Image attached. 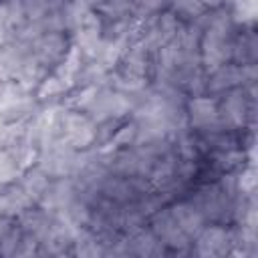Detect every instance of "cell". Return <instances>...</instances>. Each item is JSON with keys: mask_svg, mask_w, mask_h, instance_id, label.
<instances>
[{"mask_svg": "<svg viewBox=\"0 0 258 258\" xmlns=\"http://www.w3.org/2000/svg\"><path fill=\"white\" fill-rule=\"evenodd\" d=\"M20 173H22V169L16 163L14 155L8 149H0V187L8 185L12 181H18Z\"/></svg>", "mask_w": 258, "mask_h": 258, "instance_id": "21", "label": "cell"}, {"mask_svg": "<svg viewBox=\"0 0 258 258\" xmlns=\"http://www.w3.org/2000/svg\"><path fill=\"white\" fill-rule=\"evenodd\" d=\"M71 83H67L62 77H58L56 73H48L40 85L36 87V101L38 103H58L60 97H64L71 91Z\"/></svg>", "mask_w": 258, "mask_h": 258, "instance_id": "16", "label": "cell"}, {"mask_svg": "<svg viewBox=\"0 0 258 258\" xmlns=\"http://www.w3.org/2000/svg\"><path fill=\"white\" fill-rule=\"evenodd\" d=\"M133 107H135V101L129 95L119 93L111 87H99L97 97L93 99V103L89 105V109L85 113L93 123H99L105 119H121L123 121L127 115H131Z\"/></svg>", "mask_w": 258, "mask_h": 258, "instance_id": "3", "label": "cell"}, {"mask_svg": "<svg viewBox=\"0 0 258 258\" xmlns=\"http://www.w3.org/2000/svg\"><path fill=\"white\" fill-rule=\"evenodd\" d=\"M246 69L244 64H236V62H226L220 69H216L214 73L208 75L206 81V95L212 97H220L224 93H228L230 89L236 87H246Z\"/></svg>", "mask_w": 258, "mask_h": 258, "instance_id": "7", "label": "cell"}, {"mask_svg": "<svg viewBox=\"0 0 258 258\" xmlns=\"http://www.w3.org/2000/svg\"><path fill=\"white\" fill-rule=\"evenodd\" d=\"M167 6L181 20H194L196 16H200L206 10L200 0H167Z\"/></svg>", "mask_w": 258, "mask_h": 258, "instance_id": "22", "label": "cell"}, {"mask_svg": "<svg viewBox=\"0 0 258 258\" xmlns=\"http://www.w3.org/2000/svg\"><path fill=\"white\" fill-rule=\"evenodd\" d=\"M8 147V135H6V121H0V149Z\"/></svg>", "mask_w": 258, "mask_h": 258, "instance_id": "28", "label": "cell"}, {"mask_svg": "<svg viewBox=\"0 0 258 258\" xmlns=\"http://www.w3.org/2000/svg\"><path fill=\"white\" fill-rule=\"evenodd\" d=\"M75 198H77V189H75L73 177H54V179H50L46 191H44L42 198L36 202V206H40V208L46 210V212L58 214V212H62Z\"/></svg>", "mask_w": 258, "mask_h": 258, "instance_id": "8", "label": "cell"}, {"mask_svg": "<svg viewBox=\"0 0 258 258\" xmlns=\"http://www.w3.org/2000/svg\"><path fill=\"white\" fill-rule=\"evenodd\" d=\"M12 38V30L8 26V20H6V10H4V2H0V46L4 42H8Z\"/></svg>", "mask_w": 258, "mask_h": 258, "instance_id": "27", "label": "cell"}, {"mask_svg": "<svg viewBox=\"0 0 258 258\" xmlns=\"http://www.w3.org/2000/svg\"><path fill=\"white\" fill-rule=\"evenodd\" d=\"M127 236V244H129V254L131 256H141V258H149V256H163L167 254V248L163 246V242L151 232V228H139L133 234H125Z\"/></svg>", "mask_w": 258, "mask_h": 258, "instance_id": "11", "label": "cell"}, {"mask_svg": "<svg viewBox=\"0 0 258 258\" xmlns=\"http://www.w3.org/2000/svg\"><path fill=\"white\" fill-rule=\"evenodd\" d=\"M73 256H81V258H97V256H105V244L103 240L91 232L89 228H81L73 240V248H71Z\"/></svg>", "mask_w": 258, "mask_h": 258, "instance_id": "15", "label": "cell"}, {"mask_svg": "<svg viewBox=\"0 0 258 258\" xmlns=\"http://www.w3.org/2000/svg\"><path fill=\"white\" fill-rule=\"evenodd\" d=\"M69 46H71V38L64 32H44L40 38L32 42V54L40 64L52 71L62 60Z\"/></svg>", "mask_w": 258, "mask_h": 258, "instance_id": "6", "label": "cell"}, {"mask_svg": "<svg viewBox=\"0 0 258 258\" xmlns=\"http://www.w3.org/2000/svg\"><path fill=\"white\" fill-rule=\"evenodd\" d=\"M85 62H87V58H85V54L81 52V48L71 42L67 54H64L62 60L52 69V73H56L58 77H62L67 83H71V85L75 87V79H77V75H79V71L83 69Z\"/></svg>", "mask_w": 258, "mask_h": 258, "instance_id": "17", "label": "cell"}, {"mask_svg": "<svg viewBox=\"0 0 258 258\" xmlns=\"http://www.w3.org/2000/svg\"><path fill=\"white\" fill-rule=\"evenodd\" d=\"M30 206H34V202L28 198V194L20 187L18 181L0 187V216H8L16 220Z\"/></svg>", "mask_w": 258, "mask_h": 258, "instance_id": "12", "label": "cell"}, {"mask_svg": "<svg viewBox=\"0 0 258 258\" xmlns=\"http://www.w3.org/2000/svg\"><path fill=\"white\" fill-rule=\"evenodd\" d=\"M50 179H52V177H50L44 169H40L38 165H30L28 169H24V171L20 173L18 183H20V187L28 194V198L36 204V202L42 198V194L46 191Z\"/></svg>", "mask_w": 258, "mask_h": 258, "instance_id": "14", "label": "cell"}, {"mask_svg": "<svg viewBox=\"0 0 258 258\" xmlns=\"http://www.w3.org/2000/svg\"><path fill=\"white\" fill-rule=\"evenodd\" d=\"M81 2H85V4L89 6V8H97V6H99V4L103 2V0H81Z\"/></svg>", "mask_w": 258, "mask_h": 258, "instance_id": "29", "label": "cell"}, {"mask_svg": "<svg viewBox=\"0 0 258 258\" xmlns=\"http://www.w3.org/2000/svg\"><path fill=\"white\" fill-rule=\"evenodd\" d=\"M135 135H137V125L133 119L125 121V123H119L117 129L113 131L109 143L101 145L99 149L101 151H115V149H123V147H129L135 143Z\"/></svg>", "mask_w": 258, "mask_h": 258, "instance_id": "18", "label": "cell"}, {"mask_svg": "<svg viewBox=\"0 0 258 258\" xmlns=\"http://www.w3.org/2000/svg\"><path fill=\"white\" fill-rule=\"evenodd\" d=\"M56 4H58V0H22L28 20H42Z\"/></svg>", "mask_w": 258, "mask_h": 258, "instance_id": "25", "label": "cell"}, {"mask_svg": "<svg viewBox=\"0 0 258 258\" xmlns=\"http://www.w3.org/2000/svg\"><path fill=\"white\" fill-rule=\"evenodd\" d=\"M95 10L101 14L103 22L127 18L133 16V0H103Z\"/></svg>", "mask_w": 258, "mask_h": 258, "instance_id": "19", "label": "cell"}, {"mask_svg": "<svg viewBox=\"0 0 258 258\" xmlns=\"http://www.w3.org/2000/svg\"><path fill=\"white\" fill-rule=\"evenodd\" d=\"M22 228L14 222V226L0 236V256H16L20 240H22Z\"/></svg>", "mask_w": 258, "mask_h": 258, "instance_id": "23", "label": "cell"}, {"mask_svg": "<svg viewBox=\"0 0 258 258\" xmlns=\"http://www.w3.org/2000/svg\"><path fill=\"white\" fill-rule=\"evenodd\" d=\"M117 71L127 73V75H133V77H147V79H149V71H151V52H149L139 40L129 42V44L125 46L121 58H119Z\"/></svg>", "mask_w": 258, "mask_h": 258, "instance_id": "9", "label": "cell"}, {"mask_svg": "<svg viewBox=\"0 0 258 258\" xmlns=\"http://www.w3.org/2000/svg\"><path fill=\"white\" fill-rule=\"evenodd\" d=\"M167 208H169V212H171L175 224L179 226V230L185 232L191 240H194V238L200 234V230L208 224V222L204 220V216L191 206V202H189L187 198L175 200V202L167 204Z\"/></svg>", "mask_w": 258, "mask_h": 258, "instance_id": "10", "label": "cell"}, {"mask_svg": "<svg viewBox=\"0 0 258 258\" xmlns=\"http://www.w3.org/2000/svg\"><path fill=\"white\" fill-rule=\"evenodd\" d=\"M56 133L62 143L79 151L95 145V123L87 113L67 109L64 105H58L56 111Z\"/></svg>", "mask_w": 258, "mask_h": 258, "instance_id": "2", "label": "cell"}, {"mask_svg": "<svg viewBox=\"0 0 258 258\" xmlns=\"http://www.w3.org/2000/svg\"><path fill=\"white\" fill-rule=\"evenodd\" d=\"M97 91L99 87L97 85H85V87H77L75 91H69L67 99H64V107L67 109H73V111H87L89 105L93 103V99L97 97Z\"/></svg>", "mask_w": 258, "mask_h": 258, "instance_id": "20", "label": "cell"}, {"mask_svg": "<svg viewBox=\"0 0 258 258\" xmlns=\"http://www.w3.org/2000/svg\"><path fill=\"white\" fill-rule=\"evenodd\" d=\"M185 115H187V125L194 131H210L222 125L220 111H218V99L206 93L189 97L185 101Z\"/></svg>", "mask_w": 258, "mask_h": 258, "instance_id": "5", "label": "cell"}, {"mask_svg": "<svg viewBox=\"0 0 258 258\" xmlns=\"http://www.w3.org/2000/svg\"><path fill=\"white\" fill-rule=\"evenodd\" d=\"M165 8H167V0H133V16L135 18H147Z\"/></svg>", "mask_w": 258, "mask_h": 258, "instance_id": "26", "label": "cell"}, {"mask_svg": "<svg viewBox=\"0 0 258 258\" xmlns=\"http://www.w3.org/2000/svg\"><path fill=\"white\" fill-rule=\"evenodd\" d=\"M234 250V232L230 226L206 224L194 238L191 254L198 256H226Z\"/></svg>", "mask_w": 258, "mask_h": 258, "instance_id": "4", "label": "cell"}, {"mask_svg": "<svg viewBox=\"0 0 258 258\" xmlns=\"http://www.w3.org/2000/svg\"><path fill=\"white\" fill-rule=\"evenodd\" d=\"M258 58V40L252 28L236 32L232 40V62L236 64H252Z\"/></svg>", "mask_w": 258, "mask_h": 258, "instance_id": "13", "label": "cell"}, {"mask_svg": "<svg viewBox=\"0 0 258 258\" xmlns=\"http://www.w3.org/2000/svg\"><path fill=\"white\" fill-rule=\"evenodd\" d=\"M236 191L250 196L256 194V169L254 165H242L236 171Z\"/></svg>", "mask_w": 258, "mask_h": 258, "instance_id": "24", "label": "cell"}, {"mask_svg": "<svg viewBox=\"0 0 258 258\" xmlns=\"http://www.w3.org/2000/svg\"><path fill=\"white\" fill-rule=\"evenodd\" d=\"M236 28L238 24H224L202 30L200 56H202V69L208 75L220 69L222 64L232 62V40Z\"/></svg>", "mask_w": 258, "mask_h": 258, "instance_id": "1", "label": "cell"}]
</instances>
